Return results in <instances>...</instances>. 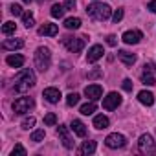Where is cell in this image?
I'll use <instances>...</instances> for the list:
<instances>
[{"instance_id":"1","label":"cell","mask_w":156,"mask_h":156,"mask_svg":"<svg viewBox=\"0 0 156 156\" xmlns=\"http://www.w3.org/2000/svg\"><path fill=\"white\" fill-rule=\"evenodd\" d=\"M15 85V92H26V90H30L31 87H35V83H37V79H35V73H33V70L31 68H24V70H20L17 75H15V81H13Z\"/></svg>"},{"instance_id":"2","label":"cell","mask_w":156,"mask_h":156,"mask_svg":"<svg viewBox=\"0 0 156 156\" xmlns=\"http://www.w3.org/2000/svg\"><path fill=\"white\" fill-rule=\"evenodd\" d=\"M87 13H88V17H92L94 20H107V19L110 17L112 9H110V6H108V4L94 2V4H90V6L87 8Z\"/></svg>"},{"instance_id":"3","label":"cell","mask_w":156,"mask_h":156,"mask_svg":"<svg viewBox=\"0 0 156 156\" xmlns=\"http://www.w3.org/2000/svg\"><path fill=\"white\" fill-rule=\"evenodd\" d=\"M33 59H35V68H37L39 72H46V70L50 68V64H51V53H50V50H48L46 46L37 48Z\"/></svg>"},{"instance_id":"4","label":"cell","mask_w":156,"mask_h":156,"mask_svg":"<svg viewBox=\"0 0 156 156\" xmlns=\"http://www.w3.org/2000/svg\"><path fill=\"white\" fill-rule=\"evenodd\" d=\"M138 151L141 154H154L156 152V143L152 140L151 134H141L140 141H138Z\"/></svg>"},{"instance_id":"5","label":"cell","mask_w":156,"mask_h":156,"mask_svg":"<svg viewBox=\"0 0 156 156\" xmlns=\"http://www.w3.org/2000/svg\"><path fill=\"white\" fill-rule=\"evenodd\" d=\"M62 46L72 53H79L85 46V37H70L68 35V37L62 39Z\"/></svg>"},{"instance_id":"6","label":"cell","mask_w":156,"mask_h":156,"mask_svg":"<svg viewBox=\"0 0 156 156\" xmlns=\"http://www.w3.org/2000/svg\"><path fill=\"white\" fill-rule=\"evenodd\" d=\"M35 107V101L31 98H19L13 101V112L15 114H26Z\"/></svg>"},{"instance_id":"7","label":"cell","mask_w":156,"mask_h":156,"mask_svg":"<svg viewBox=\"0 0 156 156\" xmlns=\"http://www.w3.org/2000/svg\"><path fill=\"white\" fill-rule=\"evenodd\" d=\"M105 143H107V147H110V149H121V147H125L127 138H125L123 134L114 132V134H108V136H107Z\"/></svg>"},{"instance_id":"8","label":"cell","mask_w":156,"mask_h":156,"mask_svg":"<svg viewBox=\"0 0 156 156\" xmlns=\"http://www.w3.org/2000/svg\"><path fill=\"white\" fill-rule=\"evenodd\" d=\"M121 105V96L118 92H110L107 98H103V108L105 110H114Z\"/></svg>"},{"instance_id":"9","label":"cell","mask_w":156,"mask_h":156,"mask_svg":"<svg viewBox=\"0 0 156 156\" xmlns=\"http://www.w3.org/2000/svg\"><path fill=\"white\" fill-rule=\"evenodd\" d=\"M121 39H123L125 44H138V42L143 39V33H141L140 30H129V31L123 33Z\"/></svg>"},{"instance_id":"10","label":"cell","mask_w":156,"mask_h":156,"mask_svg":"<svg viewBox=\"0 0 156 156\" xmlns=\"http://www.w3.org/2000/svg\"><path fill=\"white\" fill-rule=\"evenodd\" d=\"M85 96L90 99V101H98L101 96H103V88L99 85H88L85 88Z\"/></svg>"},{"instance_id":"11","label":"cell","mask_w":156,"mask_h":156,"mask_svg":"<svg viewBox=\"0 0 156 156\" xmlns=\"http://www.w3.org/2000/svg\"><path fill=\"white\" fill-rule=\"evenodd\" d=\"M42 96H44V99H46L48 103L55 105V103H59V99H61V90H59V88H53V87H50V88H44Z\"/></svg>"},{"instance_id":"12","label":"cell","mask_w":156,"mask_h":156,"mask_svg":"<svg viewBox=\"0 0 156 156\" xmlns=\"http://www.w3.org/2000/svg\"><path fill=\"white\" fill-rule=\"evenodd\" d=\"M57 136L61 138V141H62V145H64L66 149H72V147H73V140L70 138L68 129H66L64 125H59V127H57Z\"/></svg>"},{"instance_id":"13","label":"cell","mask_w":156,"mask_h":156,"mask_svg":"<svg viewBox=\"0 0 156 156\" xmlns=\"http://www.w3.org/2000/svg\"><path fill=\"white\" fill-rule=\"evenodd\" d=\"M103 46L101 44H94L90 50H88V53H87V61L88 62H96V61H99L101 57H103Z\"/></svg>"},{"instance_id":"14","label":"cell","mask_w":156,"mask_h":156,"mask_svg":"<svg viewBox=\"0 0 156 156\" xmlns=\"http://www.w3.org/2000/svg\"><path fill=\"white\" fill-rule=\"evenodd\" d=\"M59 31L57 24H51V22H44L41 28H39V35H48V37H55Z\"/></svg>"},{"instance_id":"15","label":"cell","mask_w":156,"mask_h":156,"mask_svg":"<svg viewBox=\"0 0 156 156\" xmlns=\"http://www.w3.org/2000/svg\"><path fill=\"white\" fill-rule=\"evenodd\" d=\"M70 129L73 130L75 136H79V138H85L87 136V127H85V123L81 119H73L72 125H70Z\"/></svg>"},{"instance_id":"16","label":"cell","mask_w":156,"mask_h":156,"mask_svg":"<svg viewBox=\"0 0 156 156\" xmlns=\"http://www.w3.org/2000/svg\"><path fill=\"white\" fill-rule=\"evenodd\" d=\"M118 57H119V61H121L125 66H132V64L136 62V55L130 53V51H127V50H119V51H118Z\"/></svg>"},{"instance_id":"17","label":"cell","mask_w":156,"mask_h":156,"mask_svg":"<svg viewBox=\"0 0 156 156\" xmlns=\"http://www.w3.org/2000/svg\"><path fill=\"white\" fill-rule=\"evenodd\" d=\"M6 62H8L11 68H22V64H24V57L19 55V53H13V55H8Z\"/></svg>"},{"instance_id":"18","label":"cell","mask_w":156,"mask_h":156,"mask_svg":"<svg viewBox=\"0 0 156 156\" xmlns=\"http://www.w3.org/2000/svg\"><path fill=\"white\" fill-rule=\"evenodd\" d=\"M138 101H140L141 105H147V107H151V105L154 103V96H152V92L141 90V92L138 94Z\"/></svg>"},{"instance_id":"19","label":"cell","mask_w":156,"mask_h":156,"mask_svg":"<svg viewBox=\"0 0 156 156\" xmlns=\"http://www.w3.org/2000/svg\"><path fill=\"white\" fill-rule=\"evenodd\" d=\"M22 46H24L22 39H6L4 41V48L6 50H20Z\"/></svg>"},{"instance_id":"20","label":"cell","mask_w":156,"mask_h":156,"mask_svg":"<svg viewBox=\"0 0 156 156\" xmlns=\"http://www.w3.org/2000/svg\"><path fill=\"white\" fill-rule=\"evenodd\" d=\"M108 125H110V121H108V118H107V116L99 114V116H96V118H94V127H96V129L103 130V129H107Z\"/></svg>"},{"instance_id":"21","label":"cell","mask_w":156,"mask_h":156,"mask_svg":"<svg viewBox=\"0 0 156 156\" xmlns=\"http://www.w3.org/2000/svg\"><path fill=\"white\" fill-rule=\"evenodd\" d=\"M64 28L66 30H79L81 28V19H77V17H70L64 20Z\"/></svg>"},{"instance_id":"22","label":"cell","mask_w":156,"mask_h":156,"mask_svg":"<svg viewBox=\"0 0 156 156\" xmlns=\"http://www.w3.org/2000/svg\"><path fill=\"white\" fill-rule=\"evenodd\" d=\"M79 112H81L83 116H90V114H94V112H96V103H94V101L85 103V105L79 108Z\"/></svg>"},{"instance_id":"23","label":"cell","mask_w":156,"mask_h":156,"mask_svg":"<svg viewBox=\"0 0 156 156\" xmlns=\"http://www.w3.org/2000/svg\"><path fill=\"white\" fill-rule=\"evenodd\" d=\"M22 24L30 30V28H33L35 26V19H33V15L30 13V11H26V13H22Z\"/></svg>"},{"instance_id":"24","label":"cell","mask_w":156,"mask_h":156,"mask_svg":"<svg viewBox=\"0 0 156 156\" xmlns=\"http://www.w3.org/2000/svg\"><path fill=\"white\" fill-rule=\"evenodd\" d=\"M96 141H85L83 145H81V154H92L94 151H96Z\"/></svg>"},{"instance_id":"25","label":"cell","mask_w":156,"mask_h":156,"mask_svg":"<svg viewBox=\"0 0 156 156\" xmlns=\"http://www.w3.org/2000/svg\"><path fill=\"white\" fill-rule=\"evenodd\" d=\"M50 13H51V17H53V19H61V17L64 15V6H61V4H53Z\"/></svg>"},{"instance_id":"26","label":"cell","mask_w":156,"mask_h":156,"mask_svg":"<svg viewBox=\"0 0 156 156\" xmlns=\"http://www.w3.org/2000/svg\"><path fill=\"white\" fill-rule=\"evenodd\" d=\"M15 30H17V24L15 22H6L2 26V33L4 35H11V33H15Z\"/></svg>"},{"instance_id":"27","label":"cell","mask_w":156,"mask_h":156,"mask_svg":"<svg viewBox=\"0 0 156 156\" xmlns=\"http://www.w3.org/2000/svg\"><path fill=\"white\" fill-rule=\"evenodd\" d=\"M66 103H68V107H75L77 103H79V94H75V92L68 94L66 96Z\"/></svg>"},{"instance_id":"28","label":"cell","mask_w":156,"mask_h":156,"mask_svg":"<svg viewBox=\"0 0 156 156\" xmlns=\"http://www.w3.org/2000/svg\"><path fill=\"white\" fill-rule=\"evenodd\" d=\"M141 83H143V85H147V87H152V85H156L154 77H152V73H145V72H143V75H141Z\"/></svg>"},{"instance_id":"29","label":"cell","mask_w":156,"mask_h":156,"mask_svg":"<svg viewBox=\"0 0 156 156\" xmlns=\"http://www.w3.org/2000/svg\"><path fill=\"white\" fill-rule=\"evenodd\" d=\"M44 136H46V132H44V129H39V130H35V132L31 134V141H35V143H39V141H42V140H44Z\"/></svg>"},{"instance_id":"30","label":"cell","mask_w":156,"mask_h":156,"mask_svg":"<svg viewBox=\"0 0 156 156\" xmlns=\"http://www.w3.org/2000/svg\"><path fill=\"white\" fill-rule=\"evenodd\" d=\"M44 123H46L48 127H53V125L57 123V116H55L53 112H48V114L44 116Z\"/></svg>"},{"instance_id":"31","label":"cell","mask_w":156,"mask_h":156,"mask_svg":"<svg viewBox=\"0 0 156 156\" xmlns=\"http://www.w3.org/2000/svg\"><path fill=\"white\" fill-rule=\"evenodd\" d=\"M11 156H26V149H24L20 143H17V145L13 147V151H11Z\"/></svg>"},{"instance_id":"32","label":"cell","mask_w":156,"mask_h":156,"mask_svg":"<svg viewBox=\"0 0 156 156\" xmlns=\"http://www.w3.org/2000/svg\"><path fill=\"white\" fill-rule=\"evenodd\" d=\"M33 125H35V118H33V116H30V118H26V119L22 121V129H24V130L33 129Z\"/></svg>"},{"instance_id":"33","label":"cell","mask_w":156,"mask_h":156,"mask_svg":"<svg viewBox=\"0 0 156 156\" xmlns=\"http://www.w3.org/2000/svg\"><path fill=\"white\" fill-rule=\"evenodd\" d=\"M9 11H11L15 17H22V8H20L19 4H13V6L9 8Z\"/></svg>"},{"instance_id":"34","label":"cell","mask_w":156,"mask_h":156,"mask_svg":"<svg viewBox=\"0 0 156 156\" xmlns=\"http://www.w3.org/2000/svg\"><path fill=\"white\" fill-rule=\"evenodd\" d=\"M121 19H123V9H121V8H118V9L114 11V15H112V20H114V22L118 24V22H119Z\"/></svg>"},{"instance_id":"35","label":"cell","mask_w":156,"mask_h":156,"mask_svg":"<svg viewBox=\"0 0 156 156\" xmlns=\"http://www.w3.org/2000/svg\"><path fill=\"white\" fill-rule=\"evenodd\" d=\"M103 75V70L101 68H96L92 72H88V79H96V77H101Z\"/></svg>"},{"instance_id":"36","label":"cell","mask_w":156,"mask_h":156,"mask_svg":"<svg viewBox=\"0 0 156 156\" xmlns=\"http://www.w3.org/2000/svg\"><path fill=\"white\" fill-rule=\"evenodd\" d=\"M156 70V64L154 62H145V66H143V72L145 73H152Z\"/></svg>"},{"instance_id":"37","label":"cell","mask_w":156,"mask_h":156,"mask_svg":"<svg viewBox=\"0 0 156 156\" xmlns=\"http://www.w3.org/2000/svg\"><path fill=\"white\" fill-rule=\"evenodd\" d=\"M121 87H123V90H125V92H132V81H130V79H125Z\"/></svg>"},{"instance_id":"38","label":"cell","mask_w":156,"mask_h":156,"mask_svg":"<svg viewBox=\"0 0 156 156\" xmlns=\"http://www.w3.org/2000/svg\"><path fill=\"white\" fill-rule=\"evenodd\" d=\"M107 44H108V46H116V44H118V37H116V35H108V37H107Z\"/></svg>"},{"instance_id":"39","label":"cell","mask_w":156,"mask_h":156,"mask_svg":"<svg viewBox=\"0 0 156 156\" xmlns=\"http://www.w3.org/2000/svg\"><path fill=\"white\" fill-rule=\"evenodd\" d=\"M75 8V0H64V9H73Z\"/></svg>"},{"instance_id":"40","label":"cell","mask_w":156,"mask_h":156,"mask_svg":"<svg viewBox=\"0 0 156 156\" xmlns=\"http://www.w3.org/2000/svg\"><path fill=\"white\" fill-rule=\"evenodd\" d=\"M149 9L152 13H156V0H151V2H149Z\"/></svg>"},{"instance_id":"41","label":"cell","mask_w":156,"mask_h":156,"mask_svg":"<svg viewBox=\"0 0 156 156\" xmlns=\"http://www.w3.org/2000/svg\"><path fill=\"white\" fill-rule=\"evenodd\" d=\"M22 2H26V4H30V2H33V0H22Z\"/></svg>"}]
</instances>
